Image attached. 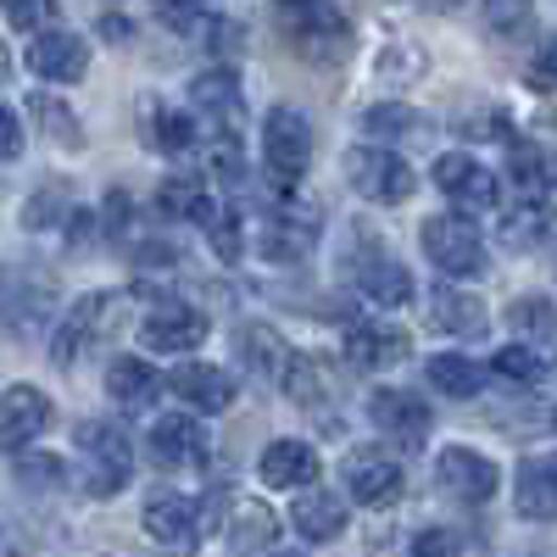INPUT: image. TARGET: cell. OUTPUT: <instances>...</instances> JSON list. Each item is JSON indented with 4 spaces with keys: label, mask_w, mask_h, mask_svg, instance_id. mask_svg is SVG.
I'll return each instance as SVG.
<instances>
[{
    "label": "cell",
    "mask_w": 557,
    "mask_h": 557,
    "mask_svg": "<svg viewBox=\"0 0 557 557\" xmlns=\"http://www.w3.org/2000/svg\"><path fill=\"white\" fill-rule=\"evenodd\" d=\"M73 451H78L84 496L107 502L134 480V441H128L123 424H112V418H84V424H73Z\"/></svg>",
    "instance_id": "6da1fadb"
},
{
    "label": "cell",
    "mask_w": 557,
    "mask_h": 557,
    "mask_svg": "<svg viewBox=\"0 0 557 557\" xmlns=\"http://www.w3.org/2000/svg\"><path fill=\"white\" fill-rule=\"evenodd\" d=\"M57 301H62V290H57L51 268H39V262L0 268V335H12V341L39 335L57 318Z\"/></svg>",
    "instance_id": "7a4b0ae2"
},
{
    "label": "cell",
    "mask_w": 557,
    "mask_h": 557,
    "mask_svg": "<svg viewBox=\"0 0 557 557\" xmlns=\"http://www.w3.org/2000/svg\"><path fill=\"white\" fill-rule=\"evenodd\" d=\"M123 318H128V290H89V296H78V307L57 323V335H51V362L57 368H78L89 351H101L123 330Z\"/></svg>",
    "instance_id": "3957f363"
},
{
    "label": "cell",
    "mask_w": 557,
    "mask_h": 557,
    "mask_svg": "<svg viewBox=\"0 0 557 557\" xmlns=\"http://www.w3.org/2000/svg\"><path fill=\"white\" fill-rule=\"evenodd\" d=\"M318 240H323V207L307 196H290V190H273L262 228H257V251L268 262H301V257H312Z\"/></svg>",
    "instance_id": "277c9868"
},
{
    "label": "cell",
    "mask_w": 557,
    "mask_h": 557,
    "mask_svg": "<svg viewBox=\"0 0 557 557\" xmlns=\"http://www.w3.org/2000/svg\"><path fill=\"white\" fill-rule=\"evenodd\" d=\"M418 240H424V257H430L446 278H480V273L491 268L480 223H474V218H462V212H441V218H430L424 228H418Z\"/></svg>",
    "instance_id": "5b68a950"
},
{
    "label": "cell",
    "mask_w": 557,
    "mask_h": 557,
    "mask_svg": "<svg viewBox=\"0 0 557 557\" xmlns=\"http://www.w3.org/2000/svg\"><path fill=\"white\" fill-rule=\"evenodd\" d=\"M262 168L273 178V190H290V184L312 168V123L296 107H273L262 117Z\"/></svg>",
    "instance_id": "8992f818"
},
{
    "label": "cell",
    "mask_w": 557,
    "mask_h": 557,
    "mask_svg": "<svg viewBox=\"0 0 557 557\" xmlns=\"http://www.w3.org/2000/svg\"><path fill=\"white\" fill-rule=\"evenodd\" d=\"M341 173H346V184L362 201H380V207H401L418 190V173L407 168V157L385 151V146H351Z\"/></svg>",
    "instance_id": "52a82bcc"
},
{
    "label": "cell",
    "mask_w": 557,
    "mask_h": 557,
    "mask_svg": "<svg viewBox=\"0 0 557 557\" xmlns=\"http://www.w3.org/2000/svg\"><path fill=\"white\" fill-rule=\"evenodd\" d=\"M190 112L212 128L207 139H240L246 128V84L228 62H212L190 78Z\"/></svg>",
    "instance_id": "ba28073f"
},
{
    "label": "cell",
    "mask_w": 557,
    "mask_h": 557,
    "mask_svg": "<svg viewBox=\"0 0 557 557\" xmlns=\"http://www.w3.org/2000/svg\"><path fill=\"white\" fill-rule=\"evenodd\" d=\"M341 351L357 374H391V368H401L412 357V335L385 318H357V323H346Z\"/></svg>",
    "instance_id": "9c48e42d"
},
{
    "label": "cell",
    "mask_w": 557,
    "mask_h": 557,
    "mask_svg": "<svg viewBox=\"0 0 557 557\" xmlns=\"http://www.w3.org/2000/svg\"><path fill=\"white\" fill-rule=\"evenodd\" d=\"M139 341H146V351L184 357V351H196L207 341V312L190 307L184 296H157L146 307V318H139Z\"/></svg>",
    "instance_id": "30bf717a"
},
{
    "label": "cell",
    "mask_w": 557,
    "mask_h": 557,
    "mask_svg": "<svg viewBox=\"0 0 557 557\" xmlns=\"http://www.w3.org/2000/svg\"><path fill=\"white\" fill-rule=\"evenodd\" d=\"M341 273L351 278V290H362L374 307H407V301H412V273H407V262L391 257L374 235H368V246H362L351 262H341Z\"/></svg>",
    "instance_id": "8fae6325"
},
{
    "label": "cell",
    "mask_w": 557,
    "mask_h": 557,
    "mask_svg": "<svg viewBox=\"0 0 557 557\" xmlns=\"http://www.w3.org/2000/svg\"><path fill=\"white\" fill-rule=\"evenodd\" d=\"M430 178H435V190H441L446 201H457L462 218H469V212H491V207L502 201V178H496L480 157H469V151L435 157Z\"/></svg>",
    "instance_id": "7c38bea8"
},
{
    "label": "cell",
    "mask_w": 557,
    "mask_h": 557,
    "mask_svg": "<svg viewBox=\"0 0 557 557\" xmlns=\"http://www.w3.org/2000/svg\"><path fill=\"white\" fill-rule=\"evenodd\" d=\"M435 485L451 502H462V507H480V502L496 496L502 474H496V462L485 451H474V446H441L435 451Z\"/></svg>",
    "instance_id": "4fadbf2b"
},
{
    "label": "cell",
    "mask_w": 557,
    "mask_h": 557,
    "mask_svg": "<svg viewBox=\"0 0 557 557\" xmlns=\"http://www.w3.org/2000/svg\"><path fill=\"white\" fill-rule=\"evenodd\" d=\"M341 480H346V496L362 502V507H391L401 496V462L385 451V446H351L346 462H341Z\"/></svg>",
    "instance_id": "5bb4252c"
},
{
    "label": "cell",
    "mask_w": 557,
    "mask_h": 557,
    "mask_svg": "<svg viewBox=\"0 0 557 557\" xmlns=\"http://www.w3.org/2000/svg\"><path fill=\"white\" fill-rule=\"evenodd\" d=\"M51 424H57V401L39 385H12L7 396H0V451L23 457Z\"/></svg>",
    "instance_id": "9a60e30c"
},
{
    "label": "cell",
    "mask_w": 557,
    "mask_h": 557,
    "mask_svg": "<svg viewBox=\"0 0 557 557\" xmlns=\"http://www.w3.org/2000/svg\"><path fill=\"white\" fill-rule=\"evenodd\" d=\"M146 451H151L157 469H201V462L212 457V435H207V424H196L190 412H168V418L151 424Z\"/></svg>",
    "instance_id": "2e32d148"
},
{
    "label": "cell",
    "mask_w": 557,
    "mask_h": 557,
    "mask_svg": "<svg viewBox=\"0 0 557 557\" xmlns=\"http://www.w3.org/2000/svg\"><path fill=\"white\" fill-rule=\"evenodd\" d=\"M23 67L45 84H78L89 73V45L73 34V28H45L28 39V51H23Z\"/></svg>",
    "instance_id": "e0dca14e"
},
{
    "label": "cell",
    "mask_w": 557,
    "mask_h": 557,
    "mask_svg": "<svg viewBox=\"0 0 557 557\" xmlns=\"http://www.w3.org/2000/svg\"><path fill=\"white\" fill-rule=\"evenodd\" d=\"M146 535L168 552H190L201 541V502H190L184 491H151L146 496Z\"/></svg>",
    "instance_id": "ac0fdd59"
},
{
    "label": "cell",
    "mask_w": 557,
    "mask_h": 557,
    "mask_svg": "<svg viewBox=\"0 0 557 557\" xmlns=\"http://www.w3.org/2000/svg\"><path fill=\"white\" fill-rule=\"evenodd\" d=\"M368 418H374V430L391 435L401 451H418L430 441V407L412 391H374L368 396Z\"/></svg>",
    "instance_id": "d6986e66"
},
{
    "label": "cell",
    "mask_w": 557,
    "mask_h": 557,
    "mask_svg": "<svg viewBox=\"0 0 557 557\" xmlns=\"http://www.w3.org/2000/svg\"><path fill=\"white\" fill-rule=\"evenodd\" d=\"M285 28H290V39L312 62H335V57H346V45H351V23H346V12L335 7V0H318V7H307V12H290Z\"/></svg>",
    "instance_id": "ffe728a7"
},
{
    "label": "cell",
    "mask_w": 557,
    "mask_h": 557,
    "mask_svg": "<svg viewBox=\"0 0 557 557\" xmlns=\"http://www.w3.org/2000/svg\"><path fill=\"white\" fill-rule=\"evenodd\" d=\"M218 530H223V541H228V552L235 557H268L273 552V535H278V513L268 502H251V496H228V513L218 519Z\"/></svg>",
    "instance_id": "44dd1931"
},
{
    "label": "cell",
    "mask_w": 557,
    "mask_h": 557,
    "mask_svg": "<svg viewBox=\"0 0 557 557\" xmlns=\"http://www.w3.org/2000/svg\"><path fill=\"white\" fill-rule=\"evenodd\" d=\"M168 385H173L178 401H190L196 412H223V407H235V396H240V380L228 374V368H218V362H178L168 374Z\"/></svg>",
    "instance_id": "7402d4cb"
},
{
    "label": "cell",
    "mask_w": 557,
    "mask_h": 557,
    "mask_svg": "<svg viewBox=\"0 0 557 557\" xmlns=\"http://www.w3.org/2000/svg\"><path fill=\"white\" fill-rule=\"evenodd\" d=\"M496 235H502L507 251H519V257L557 251V207L552 201H519V207H507L502 223H496Z\"/></svg>",
    "instance_id": "603a6c76"
},
{
    "label": "cell",
    "mask_w": 557,
    "mask_h": 557,
    "mask_svg": "<svg viewBox=\"0 0 557 557\" xmlns=\"http://www.w3.org/2000/svg\"><path fill=\"white\" fill-rule=\"evenodd\" d=\"M196 228L207 235V246H212V257L218 262H228L235 268L240 257H246V207L235 201V196H212L207 190V201H201V212H196Z\"/></svg>",
    "instance_id": "cb8c5ba5"
},
{
    "label": "cell",
    "mask_w": 557,
    "mask_h": 557,
    "mask_svg": "<svg viewBox=\"0 0 557 557\" xmlns=\"http://www.w3.org/2000/svg\"><path fill=\"white\" fill-rule=\"evenodd\" d=\"M513 502H519V519L557 524V451H541V457H524L519 462Z\"/></svg>",
    "instance_id": "d4e9b609"
},
{
    "label": "cell",
    "mask_w": 557,
    "mask_h": 557,
    "mask_svg": "<svg viewBox=\"0 0 557 557\" xmlns=\"http://www.w3.org/2000/svg\"><path fill=\"white\" fill-rule=\"evenodd\" d=\"M278 385H285V396L301 401V407H335V396H341L335 362L312 357V351H290L285 368H278Z\"/></svg>",
    "instance_id": "484cf974"
},
{
    "label": "cell",
    "mask_w": 557,
    "mask_h": 557,
    "mask_svg": "<svg viewBox=\"0 0 557 557\" xmlns=\"http://www.w3.org/2000/svg\"><path fill=\"white\" fill-rule=\"evenodd\" d=\"M162 374L146 362V357H112L107 362V396H112V407H123V412H151L157 407V396H162Z\"/></svg>",
    "instance_id": "4316f807"
},
{
    "label": "cell",
    "mask_w": 557,
    "mask_h": 557,
    "mask_svg": "<svg viewBox=\"0 0 557 557\" xmlns=\"http://www.w3.org/2000/svg\"><path fill=\"white\" fill-rule=\"evenodd\" d=\"M430 323H435L441 335H457V341H480V335H485V323H491V312H485V301H480L474 290L435 285V290H430Z\"/></svg>",
    "instance_id": "83f0119b"
},
{
    "label": "cell",
    "mask_w": 557,
    "mask_h": 557,
    "mask_svg": "<svg viewBox=\"0 0 557 557\" xmlns=\"http://www.w3.org/2000/svg\"><path fill=\"white\" fill-rule=\"evenodd\" d=\"M257 474L273 491H307L318 480V451L307 441H273L262 451V462H257Z\"/></svg>",
    "instance_id": "f1b7e54d"
},
{
    "label": "cell",
    "mask_w": 557,
    "mask_h": 557,
    "mask_svg": "<svg viewBox=\"0 0 557 557\" xmlns=\"http://www.w3.org/2000/svg\"><path fill=\"white\" fill-rule=\"evenodd\" d=\"M507 178L524 190V201H541L546 190H557V151L513 134L507 139Z\"/></svg>",
    "instance_id": "f546056e"
},
{
    "label": "cell",
    "mask_w": 557,
    "mask_h": 557,
    "mask_svg": "<svg viewBox=\"0 0 557 557\" xmlns=\"http://www.w3.org/2000/svg\"><path fill=\"white\" fill-rule=\"evenodd\" d=\"M290 524H296V535H301V541H335V535L346 530V502H341L335 491L307 485V491H296Z\"/></svg>",
    "instance_id": "4dcf8cb0"
},
{
    "label": "cell",
    "mask_w": 557,
    "mask_h": 557,
    "mask_svg": "<svg viewBox=\"0 0 557 557\" xmlns=\"http://www.w3.org/2000/svg\"><path fill=\"white\" fill-rule=\"evenodd\" d=\"M362 134H368V146L396 151V146H412V139H430V123L418 117L412 107L385 101V107H368V112H362Z\"/></svg>",
    "instance_id": "1f68e13d"
},
{
    "label": "cell",
    "mask_w": 557,
    "mask_h": 557,
    "mask_svg": "<svg viewBox=\"0 0 557 557\" xmlns=\"http://www.w3.org/2000/svg\"><path fill=\"white\" fill-rule=\"evenodd\" d=\"M424 380L435 385V396H451V401H469L485 391V368L474 357H462V351H441L424 362Z\"/></svg>",
    "instance_id": "d6a6232c"
},
{
    "label": "cell",
    "mask_w": 557,
    "mask_h": 557,
    "mask_svg": "<svg viewBox=\"0 0 557 557\" xmlns=\"http://www.w3.org/2000/svg\"><path fill=\"white\" fill-rule=\"evenodd\" d=\"M146 139H151V151H162V157H184L196 146V112H173V107H162V101H146Z\"/></svg>",
    "instance_id": "836d02e7"
},
{
    "label": "cell",
    "mask_w": 557,
    "mask_h": 557,
    "mask_svg": "<svg viewBox=\"0 0 557 557\" xmlns=\"http://www.w3.org/2000/svg\"><path fill=\"white\" fill-rule=\"evenodd\" d=\"M235 357H240V368H251V374H262V380H278V368H285V346H278V335L268 330V323H240L235 330Z\"/></svg>",
    "instance_id": "e575fe53"
},
{
    "label": "cell",
    "mask_w": 557,
    "mask_h": 557,
    "mask_svg": "<svg viewBox=\"0 0 557 557\" xmlns=\"http://www.w3.org/2000/svg\"><path fill=\"white\" fill-rule=\"evenodd\" d=\"M78 207H73V184L67 178H45L39 190L23 201V228L28 235H45V228H57V223H67Z\"/></svg>",
    "instance_id": "d590c367"
},
{
    "label": "cell",
    "mask_w": 557,
    "mask_h": 557,
    "mask_svg": "<svg viewBox=\"0 0 557 557\" xmlns=\"http://www.w3.org/2000/svg\"><path fill=\"white\" fill-rule=\"evenodd\" d=\"M201 201H207V184H201L196 173H168V178L157 184V212H162L168 223H196Z\"/></svg>",
    "instance_id": "8d00e7d4"
},
{
    "label": "cell",
    "mask_w": 557,
    "mask_h": 557,
    "mask_svg": "<svg viewBox=\"0 0 557 557\" xmlns=\"http://www.w3.org/2000/svg\"><path fill=\"white\" fill-rule=\"evenodd\" d=\"M28 112H34V123L57 139V146H67V151H78L84 146V123L67 112V101H57V96H45V89H28Z\"/></svg>",
    "instance_id": "74e56055"
},
{
    "label": "cell",
    "mask_w": 557,
    "mask_h": 557,
    "mask_svg": "<svg viewBox=\"0 0 557 557\" xmlns=\"http://www.w3.org/2000/svg\"><path fill=\"white\" fill-rule=\"evenodd\" d=\"M507 330L513 335H524V341H546V335H557V301L552 296H519L513 307H507Z\"/></svg>",
    "instance_id": "f35d334b"
},
{
    "label": "cell",
    "mask_w": 557,
    "mask_h": 557,
    "mask_svg": "<svg viewBox=\"0 0 557 557\" xmlns=\"http://www.w3.org/2000/svg\"><path fill=\"white\" fill-rule=\"evenodd\" d=\"M491 368H496L502 380H513V385H541V380H546L541 351H535V346H524V341H519V346H502Z\"/></svg>",
    "instance_id": "ab89813d"
},
{
    "label": "cell",
    "mask_w": 557,
    "mask_h": 557,
    "mask_svg": "<svg viewBox=\"0 0 557 557\" xmlns=\"http://www.w3.org/2000/svg\"><path fill=\"white\" fill-rule=\"evenodd\" d=\"M12 469H17V485H23V491H62V485H67L62 457H45V451H34V457L23 451Z\"/></svg>",
    "instance_id": "60d3db41"
},
{
    "label": "cell",
    "mask_w": 557,
    "mask_h": 557,
    "mask_svg": "<svg viewBox=\"0 0 557 557\" xmlns=\"http://www.w3.org/2000/svg\"><path fill=\"white\" fill-rule=\"evenodd\" d=\"M0 12H7V23L17 28V34H45V28H57V0H0Z\"/></svg>",
    "instance_id": "b9f144b4"
},
{
    "label": "cell",
    "mask_w": 557,
    "mask_h": 557,
    "mask_svg": "<svg viewBox=\"0 0 557 557\" xmlns=\"http://www.w3.org/2000/svg\"><path fill=\"white\" fill-rule=\"evenodd\" d=\"M485 17H491L496 34H519L535 17V0H485Z\"/></svg>",
    "instance_id": "7bdbcfd3"
},
{
    "label": "cell",
    "mask_w": 557,
    "mask_h": 557,
    "mask_svg": "<svg viewBox=\"0 0 557 557\" xmlns=\"http://www.w3.org/2000/svg\"><path fill=\"white\" fill-rule=\"evenodd\" d=\"M418 67H424V51H412V45H385V57H380V78L396 73V84H412Z\"/></svg>",
    "instance_id": "ee69618b"
},
{
    "label": "cell",
    "mask_w": 557,
    "mask_h": 557,
    "mask_svg": "<svg viewBox=\"0 0 557 557\" xmlns=\"http://www.w3.org/2000/svg\"><path fill=\"white\" fill-rule=\"evenodd\" d=\"M412 557H462V541H457L451 530L430 524V530H418V535H412Z\"/></svg>",
    "instance_id": "f6af8a7d"
},
{
    "label": "cell",
    "mask_w": 557,
    "mask_h": 557,
    "mask_svg": "<svg viewBox=\"0 0 557 557\" xmlns=\"http://www.w3.org/2000/svg\"><path fill=\"white\" fill-rule=\"evenodd\" d=\"M107 240L112 246H123V235H128V223H134V207H128V196L123 190H107Z\"/></svg>",
    "instance_id": "bcb514c9"
},
{
    "label": "cell",
    "mask_w": 557,
    "mask_h": 557,
    "mask_svg": "<svg viewBox=\"0 0 557 557\" xmlns=\"http://www.w3.org/2000/svg\"><path fill=\"white\" fill-rule=\"evenodd\" d=\"M457 128L469 139H513V128H507L502 112H485V117H457Z\"/></svg>",
    "instance_id": "7dc6e473"
},
{
    "label": "cell",
    "mask_w": 557,
    "mask_h": 557,
    "mask_svg": "<svg viewBox=\"0 0 557 557\" xmlns=\"http://www.w3.org/2000/svg\"><path fill=\"white\" fill-rule=\"evenodd\" d=\"M23 157V123L12 107H0V162H17Z\"/></svg>",
    "instance_id": "c3c4849f"
},
{
    "label": "cell",
    "mask_w": 557,
    "mask_h": 557,
    "mask_svg": "<svg viewBox=\"0 0 557 557\" xmlns=\"http://www.w3.org/2000/svg\"><path fill=\"white\" fill-rule=\"evenodd\" d=\"M530 84H535V89H557V39L535 51V62H530Z\"/></svg>",
    "instance_id": "681fc988"
},
{
    "label": "cell",
    "mask_w": 557,
    "mask_h": 557,
    "mask_svg": "<svg viewBox=\"0 0 557 557\" xmlns=\"http://www.w3.org/2000/svg\"><path fill=\"white\" fill-rule=\"evenodd\" d=\"M157 7L173 17V28H196V17H201L207 0H157Z\"/></svg>",
    "instance_id": "f907efd6"
},
{
    "label": "cell",
    "mask_w": 557,
    "mask_h": 557,
    "mask_svg": "<svg viewBox=\"0 0 557 557\" xmlns=\"http://www.w3.org/2000/svg\"><path fill=\"white\" fill-rule=\"evenodd\" d=\"M128 34H134V23H128L123 12H107V17H101V39H128Z\"/></svg>",
    "instance_id": "816d5d0a"
},
{
    "label": "cell",
    "mask_w": 557,
    "mask_h": 557,
    "mask_svg": "<svg viewBox=\"0 0 557 557\" xmlns=\"http://www.w3.org/2000/svg\"><path fill=\"white\" fill-rule=\"evenodd\" d=\"M273 7H278V12L290 17V12H307V7H318V0H273Z\"/></svg>",
    "instance_id": "f5cc1de1"
},
{
    "label": "cell",
    "mask_w": 557,
    "mask_h": 557,
    "mask_svg": "<svg viewBox=\"0 0 557 557\" xmlns=\"http://www.w3.org/2000/svg\"><path fill=\"white\" fill-rule=\"evenodd\" d=\"M268 557H301V552H268Z\"/></svg>",
    "instance_id": "db71d44e"
},
{
    "label": "cell",
    "mask_w": 557,
    "mask_h": 557,
    "mask_svg": "<svg viewBox=\"0 0 557 557\" xmlns=\"http://www.w3.org/2000/svg\"><path fill=\"white\" fill-rule=\"evenodd\" d=\"M451 7H457V0H451Z\"/></svg>",
    "instance_id": "11a10c76"
}]
</instances>
